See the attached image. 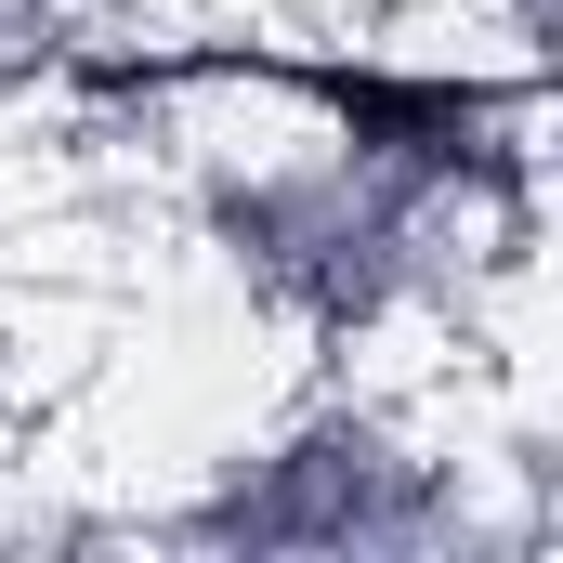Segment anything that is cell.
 Listing matches in <instances>:
<instances>
[{
    "instance_id": "1",
    "label": "cell",
    "mask_w": 563,
    "mask_h": 563,
    "mask_svg": "<svg viewBox=\"0 0 563 563\" xmlns=\"http://www.w3.org/2000/svg\"><path fill=\"white\" fill-rule=\"evenodd\" d=\"M170 197H184V236L250 301H276L288 328H314V341L472 328L485 288L525 276V250H538V210L367 170L354 144H328V132H288V144L184 132L170 144Z\"/></svg>"
},
{
    "instance_id": "2",
    "label": "cell",
    "mask_w": 563,
    "mask_h": 563,
    "mask_svg": "<svg viewBox=\"0 0 563 563\" xmlns=\"http://www.w3.org/2000/svg\"><path fill=\"white\" fill-rule=\"evenodd\" d=\"M144 538L210 563H525L551 551V511L511 498L498 459L432 432L407 394L328 380L197 459V485L157 498Z\"/></svg>"
},
{
    "instance_id": "3",
    "label": "cell",
    "mask_w": 563,
    "mask_h": 563,
    "mask_svg": "<svg viewBox=\"0 0 563 563\" xmlns=\"http://www.w3.org/2000/svg\"><path fill=\"white\" fill-rule=\"evenodd\" d=\"M170 79H184V106L263 92V106H288L301 132L354 144L367 170H407V184H459V197L538 210V92H551V66L354 53V40H314V53H263V40H170Z\"/></svg>"
},
{
    "instance_id": "4",
    "label": "cell",
    "mask_w": 563,
    "mask_h": 563,
    "mask_svg": "<svg viewBox=\"0 0 563 563\" xmlns=\"http://www.w3.org/2000/svg\"><path fill=\"white\" fill-rule=\"evenodd\" d=\"M53 53H66L53 0H0V79H53Z\"/></svg>"
}]
</instances>
